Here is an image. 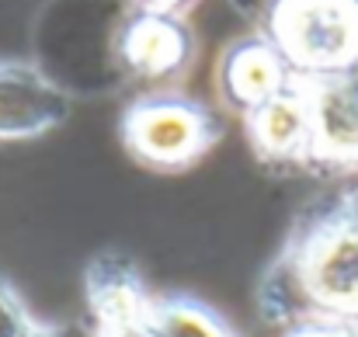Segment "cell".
I'll return each mask as SVG.
<instances>
[{
    "label": "cell",
    "mask_w": 358,
    "mask_h": 337,
    "mask_svg": "<svg viewBox=\"0 0 358 337\" xmlns=\"http://www.w3.org/2000/svg\"><path fill=\"white\" fill-rule=\"evenodd\" d=\"M264 38L292 80L358 77V0H268Z\"/></svg>",
    "instance_id": "6da1fadb"
},
{
    "label": "cell",
    "mask_w": 358,
    "mask_h": 337,
    "mask_svg": "<svg viewBox=\"0 0 358 337\" xmlns=\"http://www.w3.org/2000/svg\"><path fill=\"white\" fill-rule=\"evenodd\" d=\"M119 129L125 150L153 171H178L195 164L223 132L209 105L171 87L143 91L125 108Z\"/></svg>",
    "instance_id": "7a4b0ae2"
},
{
    "label": "cell",
    "mask_w": 358,
    "mask_h": 337,
    "mask_svg": "<svg viewBox=\"0 0 358 337\" xmlns=\"http://www.w3.org/2000/svg\"><path fill=\"white\" fill-rule=\"evenodd\" d=\"M306 296L331 317H358V199L334 209L303 250Z\"/></svg>",
    "instance_id": "3957f363"
},
{
    "label": "cell",
    "mask_w": 358,
    "mask_h": 337,
    "mask_svg": "<svg viewBox=\"0 0 358 337\" xmlns=\"http://www.w3.org/2000/svg\"><path fill=\"white\" fill-rule=\"evenodd\" d=\"M115 59L129 77L164 91V84L185 77L195 59L192 28L178 14L136 7L115 31Z\"/></svg>",
    "instance_id": "277c9868"
},
{
    "label": "cell",
    "mask_w": 358,
    "mask_h": 337,
    "mask_svg": "<svg viewBox=\"0 0 358 337\" xmlns=\"http://www.w3.org/2000/svg\"><path fill=\"white\" fill-rule=\"evenodd\" d=\"M289 84H292V73H289V66L282 63V56L271 49V42L264 35L261 38L257 35L237 38L234 45L223 49L220 66H216L220 98L240 118L261 112Z\"/></svg>",
    "instance_id": "5b68a950"
},
{
    "label": "cell",
    "mask_w": 358,
    "mask_h": 337,
    "mask_svg": "<svg viewBox=\"0 0 358 337\" xmlns=\"http://www.w3.org/2000/svg\"><path fill=\"white\" fill-rule=\"evenodd\" d=\"M310 105V160L324 167H358V77L303 80ZM306 160V164H310Z\"/></svg>",
    "instance_id": "8992f818"
},
{
    "label": "cell",
    "mask_w": 358,
    "mask_h": 337,
    "mask_svg": "<svg viewBox=\"0 0 358 337\" xmlns=\"http://www.w3.org/2000/svg\"><path fill=\"white\" fill-rule=\"evenodd\" d=\"M66 115L56 87L31 66L0 63V139H28L52 129Z\"/></svg>",
    "instance_id": "52a82bcc"
},
{
    "label": "cell",
    "mask_w": 358,
    "mask_h": 337,
    "mask_svg": "<svg viewBox=\"0 0 358 337\" xmlns=\"http://www.w3.org/2000/svg\"><path fill=\"white\" fill-rule=\"evenodd\" d=\"M247 139L271 160H310V105L303 80H292L275 101L247 115Z\"/></svg>",
    "instance_id": "ba28073f"
},
{
    "label": "cell",
    "mask_w": 358,
    "mask_h": 337,
    "mask_svg": "<svg viewBox=\"0 0 358 337\" xmlns=\"http://www.w3.org/2000/svg\"><path fill=\"white\" fill-rule=\"evenodd\" d=\"M136 3H139L143 10H160V14H178V17H181L195 0H136Z\"/></svg>",
    "instance_id": "9c48e42d"
},
{
    "label": "cell",
    "mask_w": 358,
    "mask_h": 337,
    "mask_svg": "<svg viewBox=\"0 0 358 337\" xmlns=\"http://www.w3.org/2000/svg\"><path fill=\"white\" fill-rule=\"evenodd\" d=\"M296 337H358V334L348 324H317V327H310V331H303Z\"/></svg>",
    "instance_id": "30bf717a"
}]
</instances>
